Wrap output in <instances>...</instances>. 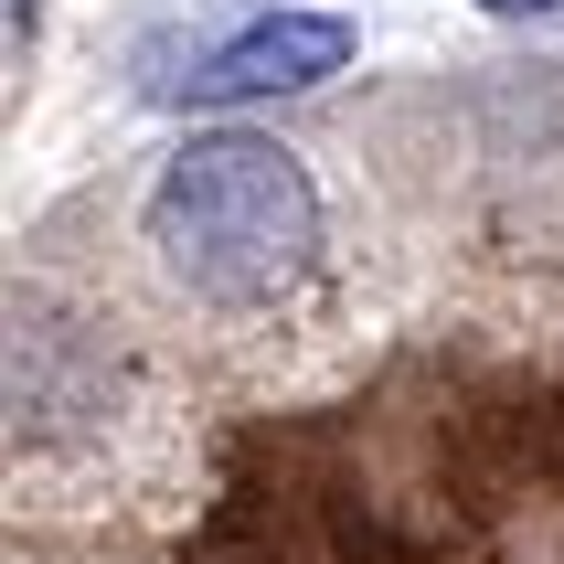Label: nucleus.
I'll return each mask as SVG.
<instances>
[{
  "instance_id": "f257e3e1",
  "label": "nucleus",
  "mask_w": 564,
  "mask_h": 564,
  "mask_svg": "<svg viewBox=\"0 0 564 564\" xmlns=\"http://www.w3.org/2000/svg\"><path fill=\"white\" fill-rule=\"evenodd\" d=\"M150 246L192 299L267 310L278 288L310 278V256H319V182L278 139L214 128V139L171 150V171L150 182Z\"/></svg>"
},
{
  "instance_id": "f03ea898",
  "label": "nucleus",
  "mask_w": 564,
  "mask_h": 564,
  "mask_svg": "<svg viewBox=\"0 0 564 564\" xmlns=\"http://www.w3.org/2000/svg\"><path fill=\"white\" fill-rule=\"evenodd\" d=\"M341 64H351V22H330V11H278V22L235 32L224 54H203V64H192V96L235 107V96L319 86V75H341Z\"/></svg>"
},
{
  "instance_id": "7ed1b4c3",
  "label": "nucleus",
  "mask_w": 564,
  "mask_h": 564,
  "mask_svg": "<svg viewBox=\"0 0 564 564\" xmlns=\"http://www.w3.org/2000/svg\"><path fill=\"white\" fill-rule=\"evenodd\" d=\"M479 11H564V0H479Z\"/></svg>"
}]
</instances>
